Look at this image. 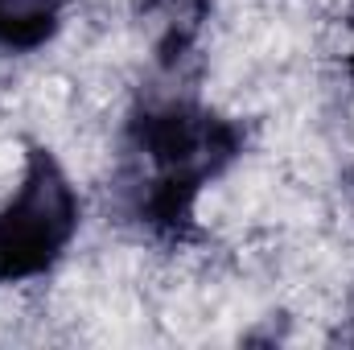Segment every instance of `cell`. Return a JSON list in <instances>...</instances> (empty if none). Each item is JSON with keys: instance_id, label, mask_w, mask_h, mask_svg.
<instances>
[{"instance_id": "cell-1", "label": "cell", "mask_w": 354, "mask_h": 350, "mask_svg": "<svg viewBox=\"0 0 354 350\" xmlns=\"http://www.w3.org/2000/svg\"><path fill=\"white\" fill-rule=\"evenodd\" d=\"M75 227V198L71 185L50 161H37L21 194L0 214V268L4 272H29L46 264Z\"/></svg>"}, {"instance_id": "cell-2", "label": "cell", "mask_w": 354, "mask_h": 350, "mask_svg": "<svg viewBox=\"0 0 354 350\" xmlns=\"http://www.w3.org/2000/svg\"><path fill=\"white\" fill-rule=\"evenodd\" d=\"M54 12H58V0H0V37L29 42L50 29Z\"/></svg>"}]
</instances>
